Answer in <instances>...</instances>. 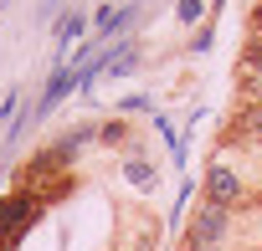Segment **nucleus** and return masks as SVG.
I'll use <instances>...</instances> for the list:
<instances>
[{"label": "nucleus", "instance_id": "obj_4", "mask_svg": "<svg viewBox=\"0 0 262 251\" xmlns=\"http://www.w3.org/2000/svg\"><path fill=\"white\" fill-rule=\"evenodd\" d=\"M231 129L242 134V144H262V108H252V103H247V108L236 113V123H231Z\"/></svg>", "mask_w": 262, "mask_h": 251}, {"label": "nucleus", "instance_id": "obj_2", "mask_svg": "<svg viewBox=\"0 0 262 251\" xmlns=\"http://www.w3.org/2000/svg\"><path fill=\"white\" fill-rule=\"evenodd\" d=\"M226 215H231L226 205L201 200V205H195V215H190V241H185V246H190V251H216V241H221V236H226V225H231Z\"/></svg>", "mask_w": 262, "mask_h": 251}, {"label": "nucleus", "instance_id": "obj_1", "mask_svg": "<svg viewBox=\"0 0 262 251\" xmlns=\"http://www.w3.org/2000/svg\"><path fill=\"white\" fill-rule=\"evenodd\" d=\"M36 215H41V200L36 195H6V200H0V251H11Z\"/></svg>", "mask_w": 262, "mask_h": 251}, {"label": "nucleus", "instance_id": "obj_5", "mask_svg": "<svg viewBox=\"0 0 262 251\" xmlns=\"http://www.w3.org/2000/svg\"><path fill=\"white\" fill-rule=\"evenodd\" d=\"M257 26H262V6H257Z\"/></svg>", "mask_w": 262, "mask_h": 251}, {"label": "nucleus", "instance_id": "obj_3", "mask_svg": "<svg viewBox=\"0 0 262 251\" xmlns=\"http://www.w3.org/2000/svg\"><path fill=\"white\" fill-rule=\"evenodd\" d=\"M206 200H216V205H226V210H231V205H247V200H252V190H247L226 164H216V159H211V169H206Z\"/></svg>", "mask_w": 262, "mask_h": 251}]
</instances>
